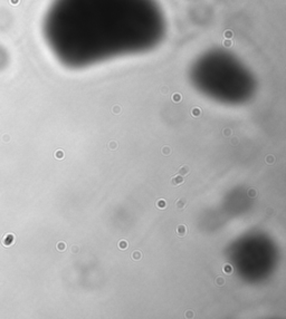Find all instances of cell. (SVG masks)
Listing matches in <instances>:
<instances>
[{"mask_svg": "<svg viewBox=\"0 0 286 319\" xmlns=\"http://www.w3.org/2000/svg\"><path fill=\"white\" fill-rule=\"evenodd\" d=\"M78 251H79V248L77 247V245H73L72 247V252L73 253H77Z\"/></svg>", "mask_w": 286, "mask_h": 319, "instance_id": "17", "label": "cell"}, {"mask_svg": "<svg viewBox=\"0 0 286 319\" xmlns=\"http://www.w3.org/2000/svg\"><path fill=\"white\" fill-rule=\"evenodd\" d=\"M56 157H58V159H62V157H64V153L62 152V151H57V152H56Z\"/></svg>", "mask_w": 286, "mask_h": 319, "instance_id": "18", "label": "cell"}, {"mask_svg": "<svg viewBox=\"0 0 286 319\" xmlns=\"http://www.w3.org/2000/svg\"><path fill=\"white\" fill-rule=\"evenodd\" d=\"M108 147H110L111 150H115V148L117 147V144L115 143V142H111L110 145H108Z\"/></svg>", "mask_w": 286, "mask_h": 319, "instance_id": "14", "label": "cell"}, {"mask_svg": "<svg viewBox=\"0 0 286 319\" xmlns=\"http://www.w3.org/2000/svg\"><path fill=\"white\" fill-rule=\"evenodd\" d=\"M186 204H187V201H186V199H179V200H177L176 201V207H177V209H183V208L186 207Z\"/></svg>", "mask_w": 286, "mask_h": 319, "instance_id": "4", "label": "cell"}, {"mask_svg": "<svg viewBox=\"0 0 286 319\" xmlns=\"http://www.w3.org/2000/svg\"><path fill=\"white\" fill-rule=\"evenodd\" d=\"M131 258L134 261H139V260H141V258H142V253L140 251H133L132 254H131Z\"/></svg>", "mask_w": 286, "mask_h": 319, "instance_id": "6", "label": "cell"}, {"mask_svg": "<svg viewBox=\"0 0 286 319\" xmlns=\"http://www.w3.org/2000/svg\"><path fill=\"white\" fill-rule=\"evenodd\" d=\"M265 161H266V163H267V164L272 165V164H274V162H275V157L273 156V155H268V156H266Z\"/></svg>", "mask_w": 286, "mask_h": 319, "instance_id": "9", "label": "cell"}, {"mask_svg": "<svg viewBox=\"0 0 286 319\" xmlns=\"http://www.w3.org/2000/svg\"><path fill=\"white\" fill-rule=\"evenodd\" d=\"M156 204H157V208L160 209V210H164L165 207H167V202H165L163 199H159V200L157 201Z\"/></svg>", "mask_w": 286, "mask_h": 319, "instance_id": "5", "label": "cell"}, {"mask_svg": "<svg viewBox=\"0 0 286 319\" xmlns=\"http://www.w3.org/2000/svg\"><path fill=\"white\" fill-rule=\"evenodd\" d=\"M170 183H171V185H173V186H178V185H180V184H182L183 183V176L179 175V174L178 175L172 176Z\"/></svg>", "mask_w": 286, "mask_h": 319, "instance_id": "1", "label": "cell"}, {"mask_svg": "<svg viewBox=\"0 0 286 319\" xmlns=\"http://www.w3.org/2000/svg\"><path fill=\"white\" fill-rule=\"evenodd\" d=\"M223 271H225L226 273H231L232 272V267L230 265H228V263H226V265L223 266Z\"/></svg>", "mask_w": 286, "mask_h": 319, "instance_id": "11", "label": "cell"}, {"mask_svg": "<svg viewBox=\"0 0 286 319\" xmlns=\"http://www.w3.org/2000/svg\"><path fill=\"white\" fill-rule=\"evenodd\" d=\"M161 152H162V154H163V155L168 156V155L171 154V148H170L169 146H163V147L161 148Z\"/></svg>", "mask_w": 286, "mask_h": 319, "instance_id": "8", "label": "cell"}, {"mask_svg": "<svg viewBox=\"0 0 286 319\" xmlns=\"http://www.w3.org/2000/svg\"><path fill=\"white\" fill-rule=\"evenodd\" d=\"M247 194L250 196V198H254V196H256V190L255 189H249L248 190V192H247Z\"/></svg>", "mask_w": 286, "mask_h": 319, "instance_id": "13", "label": "cell"}, {"mask_svg": "<svg viewBox=\"0 0 286 319\" xmlns=\"http://www.w3.org/2000/svg\"><path fill=\"white\" fill-rule=\"evenodd\" d=\"M177 233H178V236H179V237H183V236H186V233H187V228H186V225H185V224L179 225V227L177 228Z\"/></svg>", "mask_w": 286, "mask_h": 319, "instance_id": "3", "label": "cell"}, {"mask_svg": "<svg viewBox=\"0 0 286 319\" xmlns=\"http://www.w3.org/2000/svg\"><path fill=\"white\" fill-rule=\"evenodd\" d=\"M192 114H193L194 116H198V115H200V109H199V108H193V110H192Z\"/></svg>", "mask_w": 286, "mask_h": 319, "instance_id": "16", "label": "cell"}, {"mask_svg": "<svg viewBox=\"0 0 286 319\" xmlns=\"http://www.w3.org/2000/svg\"><path fill=\"white\" fill-rule=\"evenodd\" d=\"M180 99H181V95H179V94H174L173 95V101L174 102H180Z\"/></svg>", "mask_w": 286, "mask_h": 319, "instance_id": "15", "label": "cell"}, {"mask_svg": "<svg viewBox=\"0 0 286 319\" xmlns=\"http://www.w3.org/2000/svg\"><path fill=\"white\" fill-rule=\"evenodd\" d=\"M57 249H58L59 251H64V250L66 249V243L65 242H59L58 244H57Z\"/></svg>", "mask_w": 286, "mask_h": 319, "instance_id": "12", "label": "cell"}, {"mask_svg": "<svg viewBox=\"0 0 286 319\" xmlns=\"http://www.w3.org/2000/svg\"><path fill=\"white\" fill-rule=\"evenodd\" d=\"M186 317H187V318H192V317H193V312L192 311H187L186 312Z\"/></svg>", "mask_w": 286, "mask_h": 319, "instance_id": "19", "label": "cell"}, {"mask_svg": "<svg viewBox=\"0 0 286 319\" xmlns=\"http://www.w3.org/2000/svg\"><path fill=\"white\" fill-rule=\"evenodd\" d=\"M119 248L121 250H125V249H127V247H128V243H127V241H125V240H121L119 242Z\"/></svg>", "mask_w": 286, "mask_h": 319, "instance_id": "7", "label": "cell"}, {"mask_svg": "<svg viewBox=\"0 0 286 319\" xmlns=\"http://www.w3.org/2000/svg\"><path fill=\"white\" fill-rule=\"evenodd\" d=\"M189 173H190V167L188 166V165H182V166H180L178 170V174L181 176L188 175Z\"/></svg>", "mask_w": 286, "mask_h": 319, "instance_id": "2", "label": "cell"}, {"mask_svg": "<svg viewBox=\"0 0 286 319\" xmlns=\"http://www.w3.org/2000/svg\"><path fill=\"white\" fill-rule=\"evenodd\" d=\"M215 283H216V286H218V287H221V286L225 285V279L221 278V277H218V278L216 279V281H215Z\"/></svg>", "mask_w": 286, "mask_h": 319, "instance_id": "10", "label": "cell"}]
</instances>
